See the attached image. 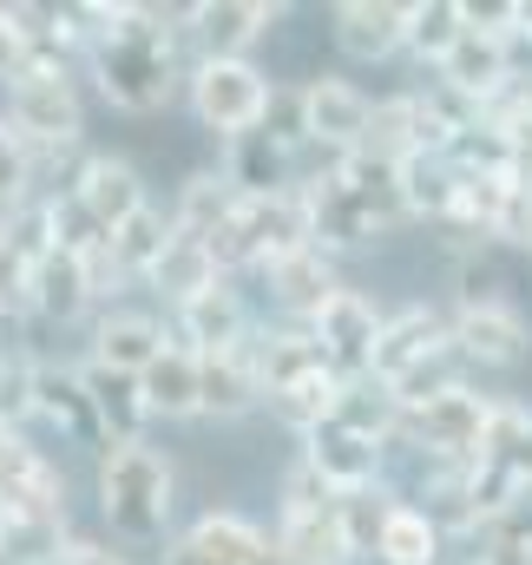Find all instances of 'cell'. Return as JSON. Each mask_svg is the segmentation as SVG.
<instances>
[{"mask_svg":"<svg viewBox=\"0 0 532 565\" xmlns=\"http://www.w3.org/2000/svg\"><path fill=\"white\" fill-rule=\"evenodd\" d=\"M342 427H355V434H369V440H401V402L389 382H375V375H362V382H349V395H342Z\"/></svg>","mask_w":532,"mask_h":565,"instance_id":"36","label":"cell"},{"mask_svg":"<svg viewBox=\"0 0 532 565\" xmlns=\"http://www.w3.org/2000/svg\"><path fill=\"white\" fill-rule=\"evenodd\" d=\"M33 415L53 427L60 440H73V447H93V454L113 447V440H106V422H99V408H93V388H86L79 369L40 362V375H33Z\"/></svg>","mask_w":532,"mask_h":565,"instance_id":"15","label":"cell"},{"mask_svg":"<svg viewBox=\"0 0 532 565\" xmlns=\"http://www.w3.org/2000/svg\"><path fill=\"white\" fill-rule=\"evenodd\" d=\"M237 211V184L211 164V171H191L184 184H178V198H171V231L178 237H198V244H211L217 231H224V217Z\"/></svg>","mask_w":532,"mask_h":565,"instance_id":"28","label":"cell"},{"mask_svg":"<svg viewBox=\"0 0 532 565\" xmlns=\"http://www.w3.org/2000/svg\"><path fill=\"white\" fill-rule=\"evenodd\" d=\"M480 565H532V546H487Z\"/></svg>","mask_w":532,"mask_h":565,"instance_id":"45","label":"cell"},{"mask_svg":"<svg viewBox=\"0 0 532 565\" xmlns=\"http://www.w3.org/2000/svg\"><path fill=\"white\" fill-rule=\"evenodd\" d=\"M178 546L191 553L198 565H283L276 553V533L244 520V513H204L178 533Z\"/></svg>","mask_w":532,"mask_h":565,"instance_id":"18","label":"cell"},{"mask_svg":"<svg viewBox=\"0 0 532 565\" xmlns=\"http://www.w3.org/2000/svg\"><path fill=\"white\" fill-rule=\"evenodd\" d=\"M329 40H336L342 60L382 66L407 46V7H395V0H342V7H329Z\"/></svg>","mask_w":532,"mask_h":565,"instance_id":"17","label":"cell"},{"mask_svg":"<svg viewBox=\"0 0 532 565\" xmlns=\"http://www.w3.org/2000/svg\"><path fill=\"white\" fill-rule=\"evenodd\" d=\"M171 211L164 204H145L132 224H119L113 231V277L119 282H151V270H158V257L171 250Z\"/></svg>","mask_w":532,"mask_h":565,"instance_id":"30","label":"cell"},{"mask_svg":"<svg viewBox=\"0 0 532 565\" xmlns=\"http://www.w3.org/2000/svg\"><path fill=\"white\" fill-rule=\"evenodd\" d=\"M26 60H33V40L20 33L13 7H0V86H13V79L26 73Z\"/></svg>","mask_w":532,"mask_h":565,"instance_id":"42","label":"cell"},{"mask_svg":"<svg viewBox=\"0 0 532 565\" xmlns=\"http://www.w3.org/2000/svg\"><path fill=\"white\" fill-rule=\"evenodd\" d=\"M93 493H99V520L113 533V546H171V507H178V467L164 447L151 440H119L99 454V473H93Z\"/></svg>","mask_w":532,"mask_h":565,"instance_id":"3","label":"cell"},{"mask_svg":"<svg viewBox=\"0 0 532 565\" xmlns=\"http://www.w3.org/2000/svg\"><path fill=\"white\" fill-rule=\"evenodd\" d=\"M164 342H171V335L158 329V316H145V309H106V316L93 322V355H86V362H99V369H113V375H145Z\"/></svg>","mask_w":532,"mask_h":565,"instance_id":"25","label":"cell"},{"mask_svg":"<svg viewBox=\"0 0 532 565\" xmlns=\"http://www.w3.org/2000/svg\"><path fill=\"white\" fill-rule=\"evenodd\" d=\"M296 151L302 145H289V139H276V132H244V139H231L224 145V178L237 184V198H276V191H296L302 178H296Z\"/></svg>","mask_w":532,"mask_h":565,"instance_id":"20","label":"cell"},{"mask_svg":"<svg viewBox=\"0 0 532 565\" xmlns=\"http://www.w3.org/2000/svg\"><path fill=\"white\" fill-rule=\"evenodd\" d=\"M7 533H13V520H7V507H0V559H7Z\"/></svg>","mask_w":532,"mask_h":565,"instance_id":"46","label":"cell"},{"mask_svg":"<svg viewBox=\"0 0 532 565\" xmlns=\"http://www.w3.org/2000/svg\"><path fill=\"white\" fill-rule=\"evenodd\" d=\"M33 375H40L33 355L0 349V427H20L26 415H33Z\"/></svg>","mask_w":532,"mask_h":565,"instance_id":"38","label":"cell"},{"mask_svg":"<svg viewBox=\"0 0 532 565\" xmlns=\"http://www.w3.org/2000/svg\"><path fill=\"white\" fill-rule=\"evenodd\" d=\"M73 20H86V66L99 79V99L119 113H158L171 106L178 79L191 66H178L184 46V13L171 7H132V0H86L73 7Z\"/></svg>","mask_w":532,"mask_h":565,"instance_id":"1","label":"cell"},{"mask_svg":"<svg viewBox=\"0 0 532 565\" xmlns=\"http://www.w3.org/2000/svg\"><path fill=\"white\" fill-rule=\"evenodd\" d=\"M296 99H302V132H309V145H322L329 158L362 151L369 119H375V99H369L355 79H342V73H316V79L296 86Z\"/></svg>","mask_w":532,"mask_h":565,"instance_id":"10","label":"cell"},{"mask_svg":"<svg viewBox=\"0 0 532 565\" xmlns=\"http://www.w3.org/2000/svg\"><path fill=\"white\" fill-rule=\"evenodd\" d=\"M211 282H224L217 270V257H211V244H198V237H171V250L158 257V270H151V289L178 309V302H191L198 289H211Z\"/></svg>","mask_w":532,"mask_h":565,"instance_id":"32","label":"cell"},{"mask_svg":"<svg viewBox=\"0 0 532 565\" xmlns=\"http://www.w3.org/2000/svg\"><path fill=\"white\" fill-rule=\"evenodd\" d=\"M302 460H309L336 493H355V487H382L389 447L369 440V434H355V427L329 422V427H316V434H302Z\"/></svg>","mask_w":532,"mask_h":565,"instance_id":"19","label":"cell"},{"mask_svg":"<svg viewBox=\"0 0 532 565\" xmlns=\"http://www.w3.org/2000/svg\"><path fill=\"white\" fill-rule=\"evenodd\" d=\"M26 198H33V145L20 139L7 126V113H0V211H13Z\"/></svg>","mask_w":532,"mask_h":565,"instance_id":"39","label":"cell"},{"mask_svg":"<svg viewBox=\"0 0 532 565\" xmlns=\"http://www.w3.org/2000/svg\"><path fill=\"white\" fill-rule=\"evenodd\" d=\"M276 20V0H198L184 7V40L198 46V60H251V46L269 40Z\"/></svg>","mask_w":532,"mask_h":565,"instance_id":"11","label":"cell"},{"mask_svg":"<svg viewBox=\"0 0 532 565\" xmlns=\"http://www.w3.org/2000/svg\"><path fill=\"white\" fill-rule=\"evenodd\" d=\"M79 375H86V388H93V408H99V422H106V440L119 447V440H145V395H138V375H113V369H99V362H79Z\"/></svg>","mask_w":532,"mask_h":565,"instance_id":"31","label":"cell"},{"mask_svg":"<svg viewBox=\"0 0 532 565\" xmlns=\"http://www.w3.org/2000/svg\"><path fill=\"white\" fill-rule=\"evenodd\" d=\"M369 158L382 164H401L421 151V93H395V99H375V119H369V139H362Z\"/></svg>","mask_w":532,"mask_h":565,"instance_id":"34","label":"cell"},{"mask_svg":"<svg viewBox=\"0 0 532 565\" xmlns=\"http://www.w3.org/2000/svg\"><path fill=\"white\" fill-rule=\"evenodd\" d=\"M493 408H500V402H487V395H474L467 382H454V388H440L434 402L401 408V440H407V447H427L440 467H474V460L487 454Z\"/></svg>","mask_w":532,"mask_h":565,"instance_id":"6","label":"cell"},{"mask_svg":"<svg viewBox=\"0 0 532 565\" xmlns=\"http://www.w3.org/2000/svg\"><path fill=\"white\" fill-rule=\"evenodd\" d=\"M460 33H467L460 0H414V7H407V53H414L421 66L440 73V60L460 46Z\"/></svg>","mask_w":532,"mask_h":565,"instance_id":"33","label":"cell"},{"mask_svg":"<svg viewBox=\"0 0 532 565\" xmlns=\"http://www.w3.org/2000/svg\"><path fill=\"white\" fill-rule=\"evenodd\" d=\"M302 211H309V237L322 250H362L375 237H389L395 224H407V204H401L395 164L369 158V151H342L329 158L316 178L296 184Z\"/></svg>","mask_w":532,"mask_h":565,"instance_id":"2","label":"cell"},{"mask_svg":"<svg viewBox=\"0 0 532 565\" xmlns=\"http://www.w3.org/2000/svg\"><path fill=\"white\" fill-rule=\"evenodd\" d=\"M53 565H132L113 540H86V533H66L60 540V553H53Z\"/></svg>","mask_w":532,"mask_h":565,"instance_id":"43","label":"cell"},{"mask_svg":"<svg viewBox=\"0 0 532 565\" xmlns=\"http://www.w3.org/2000/svg\"><path fill=\"white\" fill-rule=\"evenodd\" d=\"M171 316H178V342H184L191 355H224V349H244V342L257 335V322H251L244 296L231 289V277L211 282V289H198V296L178 302Z\"/></svg>","mask_w":532,"mask_h":565,"instance_id":"16","label":"cell"},{"mask_svg":"<svg viewBox=\"0 0 532 565\" xmlns=\"http://www.w3.org/2000/svg\"><path fill=\"white\" fill-rule=\"evenodd\" d=\"M487 467H507V473H532V408L520 402H500L493 408V434H487V454H480Z\"/></svg>","mask_w":532,"mask_h":565,"instance_id":"37","label":"cell"},{"mask_svg":"<svg viewBox=\"0 0 532 565\" xmlns=\"http://www.w3.org/2000/svg\"><path fill=\"white\" fill-rule=\"evenodd\" d=\"M401 493L382 480V487H355V493H336V513H342V533H349V546H355V559H375V540L389 533V520H395Z\"/></svg>","mask_w":532,"mask_h":565,"instance_id":"35","label":"cell"},{"mask_svg":"<svg viewBox=\"0 0 532 565\" xmlns=\"http://www.w3.org/2000/svg\"><path fill=\"white\" fill-rule=\"evenodd\" d=\"M375 565H447V526L427 507L401 500L389 533L375 540Z\"/></svg>","mask_w":532,"mask_h":565,"instance_id":"29","label":"cell"},{"mask_svg":"<svg viewBox=\"0 0 532 565\" xmlns=\"http://www.w3.org/2000/svg\"><path fill=\"white\" fill-rule=\"evenodd\" d=\"M336 500V487L309 467V460H296L289 473H283V507H329Z\"/></svg>","mask_w":532,"mask_h":565,"instance_id":"41","label":"cell"},{"mask_svg":"<svg viewBox=\"0 0 532 565\" xmlns=\"http://www.w3.org/2000/svg\"><path fill=\"white\" fill-rule=\"evenodd\" d=\"M138 395H145L151 422H191V415H204V362L184 342H164L158 362L138 375Z\"/></svg>","mask_w":532,"mask_h":565,"instance_id":"22","label":"cell"},{"mask_svg":"<svg viewBox=\"0 0 532 565\" xmlns=\"http://www.w3.org/2000/svg\"><path fill=\"white\" fill-rule=\"evenodd\" d=\"M382 309H375V296H362V289H336L316 316H309V335H316V349H322V362L342 375V382H362L369 369H375V342H382Z\"/></svg>","mask_w":532,"mask_h":565,"instance_id":"8","label":"cell"},{"mask_svg":"<svg viewBox=\"0 0 532 565\" xmlns=\"http://www.w3.org/2000/svg\"><path fill=\"white\" fill-rule=\"evenodd\" d=\"M264 277H269V302H276L289 322H309V316H316V309L342 289V277H336V257H329L322 244H302V250L276 257Z\"/></svg>","mask_w":532,"mask_h":565,"instance_id":"24","label":"cell"},{"mask_svg":"<svg viewBox=\"0 0 532 565\" xmlns=\"http://www.w3.org/2000/svg\"><path fill=\"white\" fill-rule=\"evenodd\" d=\"M507 40L513 33H460V46L440 60V73H434V86L440 93H454L460 106H474V113H487L507 86H513V53H507Z\"/></svg>","mask_w":532,"mask_h":565,"instance_id":"13","label":"cell"},{"mask_svg":"<svg viewBox=\"0 0 532 565\" xmlns=\"http://www.w3.org/2000/svg\"><path fill=\"white\" fill-rule=\"evenodd\" d=\"M401 204L407 217H434V224H454V204H460V164L440 158V151H414L395 164Z\"/></svg>","mask_w":532,"mask_h":565,"instance_id":"26","label":"cell"},{"mask_svg":"<svg viewBox=\"0 0 532 565\" xmlns=\"http://www.w3.org/2000/svg\"><path fill=\"white\" fill-rule=\"evenodd\" d=\"M276 553H283V565H355L336 500L329 507H283L276 513Z\"/></svg>","mask_w":532,"mask_h":565,"instance_id":"23","label":"cell"},{"mask_svg":"<svg viewBox=\"0 0 532 565\" xmlns=\"http://www.w3.org/2000/svg\"><path fill=\"white\" fill-rule=\"evenodd\" d=\"M198 362H204V415L211 422H244L251 408H264V382H257L251 342L224 349V355H198Z\"/></svg>","mask_w":532,"mask_h":565,"instance_id":"27","label":"cell"},{"mask_svg":"<svg viewBox=\"0 0 532 565\" xmlns=\"http://www.w3.org/2000/svg\"><path fill=\"white\" fill-rule=\"evenodd\" d=\"M440 355H454V322L434 309V302H407L395 309L389 322H382V342H375V382H407L414 369H427V362H440Z\"/></svg>","mask_w":532,"mask_h":565,"instance_id":"12","label":"cell"},{"mask_svg":"<svg viewBox=\"0 0 532 565\" xmlns=\"http://www.w3.org/2000/svg\"><path fill=\"white\" fill-rule=\"evenodd\" d=\"M184 99H191V119L217 139H244L257 132L276 106V86L257 60H191L184 73Z\"/></svg>","mask_w":532,"mask_h":565,"instance_id":"4","label":"cell"},{"mask_svg":"<svg viewBox=\"0 0 532 565\" xmlns=\"http://www.w3.org/2000/svg\"><path fill=\"white\" fill-rule=\"evenodd\" d=\"M7 126L33 151H73L86 132V106H79L66 66H26L7 86Z\"/></svg>","mask_w":532,"mask_h":565,"instance_id":"7","label":"cell"},{"mask_svg":"<svg viewBox=\"0 0 532 565\" xmlns=\"http://www.w3.org/2000/svg\"><path fill=\"white\" fill-rule=\"evenodd\" d=\"M26 270H33V264H26V257H20V250L0 237V316L26 309Z\"/></svg>","mask_w":532,"mask_h":565,"instance_id":"44","label":"cell"},{"mask_svg":"<svg viewBox=\"0 0 532 565\" xmlns=\"http://www.w3.org/2000/svg\"><path fill=\"white\" fill-rule=\"evenodd\" d=\"M487 546H532V473L507 493V507L487 526Z\"/></svg>","mask_w":532,"mask_h":565,"instance_id":"40","label":"cell"},{"mask_svg":"<svg viewBox=\"0 0 532 565\" xmlns=\"http://www.w3.org/2000/svg\"><path fill=\"white\" fill-rule=\"evenodd\" d=\"M454 355L460 362H480V369H520L532 355V322L513 296H493V302H454Z\"/></svg>","mask_w":532,"mask_h":565,"instance_id":"9","label":"cell"},{"mask_svg":"<svg viewBox=\"0 0 532 565\" xmlns=\"http://www.w3.org/2000/svg\"><path fill=\"white\" fill-rule=\"evenodd\" d=\"M93 302H99L93 270H86V257H73L66 244L46 250V257L26 270V316H40V322H73V316H86Z\"/></svg>","mask_w":532,"mask_h":565,"instance_id":"21","label":"cell"},{"mask_svg":"<svg viewBox=\"0 0 532 565\" xmlns=\"http://www.w3.org/2000/svg\"><path fill=\"white\" fill-rule=\"evenodd\" d=\"M66 198L99 224V231H119V224H132L138 211L151 204V191H145V178H138L132 158H113V151H93V158H79V171H73V184H66Z\"/></svg>","mask_w":532,"mask_h":565,"instance_id":"14","label":"cell"},{"mask_svg":"<svg viewBox=\"0 0 532 565\" xmlns=\"http://www.w3.org/2000/svg\"><path fill=\"white\" fill-rule=\"evenodd\" d=\"M302 244H316L309 237V211H302L296 191H276V198H237V211L211 237V257L231 277V270H269L276 257H289Z\"/></svg>","mask_w":532,"mask_h":565,"instance_id":"5","label":"cell"}]
</instances>
